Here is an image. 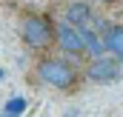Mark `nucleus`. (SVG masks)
I'll return each instance as SVG.
<instances>
[{
    "label": "nucleus",
    "instance_id": "5",
    "mask_svg": "<svg viewBox=\"0 0 123 117\" xmlns=\"http://www.w3.org/2000/svg\"><path fill=\"white\" fill-rule=\"evenodd\" d=\"M63 20H69L72 26H77V29H86V26H92L94 20V9L89 0H74V3H69L66 6V17Z\"/></svg>",
    "mask_w": 123,
    "mask_h": 117
},
{
    "label": "nucleus",
    "instance_id": "3",
    "mask_svg": "<svg viewBox=\"0 0 123 117\" xmlns=\"http://www.w3.org/2000/svg\"><path fill=\"white\" fill-rule=\"evenodd\" d=\"M120 63L112 57V54H106V57H97L92 60L89 66H86V77H89V83H97V86H109V83H115V80H120Z\"/></svg>",
    "mask_w": 123,
    "mask_h": 117
},
{
    "label": "nucleus",
    "instance_id": "2",
    "mask_svg": "<svg viewBox=\"0 0 123 117\" xmlns=\"http://www.w3.org/2000/svg\"><path fill=\"white\" fill-rule=\"evenodd\" d=\"M20 37L29 49L43 52L57 40V23H52V17H46V14H23L20 17Z\"/></svg>",
    "mask_w": 123,
    "mask_h": 117
},
{
    "label": "nucleus",
    "instance_id": "9",
    "mask_svg": "<svg viewBox=\"0 0 123 117\" xmlns=\"http://www.w3.org/2000/svg\"><path fill=\"white\" fill-rule=\"evenodd\" d=\"M0 80H3V69H0Z\"/></svg>",
    "mask_w": 123,
    "mask_h": 117
},
{
    "label": "nucleus",
    "instance_id": "1",
    "mask_svg": "<svg viewBox=\"0 0 123 117\" xmlns=\"http://www.w3.org/2000/svg\"><path fill=\"white\" fill-rule=\"evenodd\" d=\"M34 71H37L40 83L57 88V91H72L77 86V80H80V71L63 57H43Z\"/></svg>",
    "mask_w": 123,
    "mask_h": 117
},
{
    "label": "nucleus",
    "instance_id": "7",
    "mask_svg": "<svg viewBox=\"0 0 123 117\" xmlns=\"http://www.w3.org/2000/svg\"><path fill=\"white\" fill-rule=\"evenodd\" d=\"M103 40H106V52L123 66V26H109L103 31Z\"/></svg>",
    "mask_w": 123,
    "mask_h": 117
},
{
    "label": "nucleus",
    "instance_id": "6",
    "mask_svg": "<svg viewBox=\"0 0 123 117\" xmlns=\"http://www.w3.org/2000/svg\"><path fill=\"white\" fill-rule=\"evenodd\" d=\"M80 34H83L86 54H89L92 60L106 57V40H103V31H100V29H92V26H86V29H80Z\"/></svg>",
    "mask_w": 123,
    "mask_h": 117
},
{
    "label": "nucleus",
    "instance_id": "4",
    "mask_svg": "<svg viewBox=\"0 0 123 117\" xmlns=\"http://www.w3.org/2000/svg\"><path fill=\"white\" fill-rule=\"evenodd\" d=\"M57 46H60V52H66L69 57H83L86 54V46H83V34L77 26H72L69 20H60L57 23V40H55Z\"/></svg>",
    "mask_w": 123,
    "mask_h": 117
},
{
    "label": "nucleus",
    "instance_id": "8",
    "mask_svg": "<svg viewBox=\"0 0 123 117\" xmlns=\"http://www.w3.org/2000/svg\"><path fill=\"white\" fill-rule=\"evenodd\" d=\"M3 111H6V117H20L26 111V97H9Z\"/></svg>",
    "mask_w": 123,
    "mask_h": 117
}]
</instances>
